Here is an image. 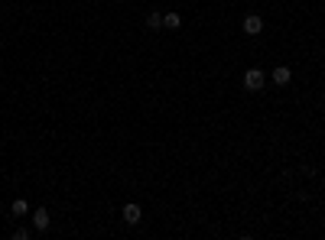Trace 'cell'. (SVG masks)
<instances>
[{
    "instance_id": "6da1fadb",
    "label": "cell",
    "mask_w": 325,
    "mask_h": 240,
    "mask_svg": "<svg viewBox=\"0 0 325 240\" xmlns=\"http://www.w3.org/2000/svg\"><path fill=\"white\" fill-rule=\"evenodd\" d=\"M263 85H267V75H263L260 69H250L247 75H244V88H247V91H260Z\"/></svg>"
},
{
    "instance_id": "7a4b0ae2",
    "label": "cell",
    "mask_w": 325,
    "mask_h": 240,
    "mask_svg": "<svg viewBox=\"0 0 325 240\" xmlns=\"http://www.w3.org/2000/svg\"><path fill=\"white\" fill-rule=\"evenodd\" d=\"M263 30V20L257 13H250V16H244V33H247V36H257V33Z\"/></svg>"
},
{
    "instance_id": "3957f363",
    "label": "cell",
    "mask_w": 325,
    "mask_h": 240,
    "mask_svg": "<svg viewBox=\"0 0 325 240\" xmlns=\"http://www.w3.org/2000/svg\"><path fill=\"white\" fill-rule=\"evenodd\" d=\"M33 227H36V231H46V227H49V211L46 208L33 211Z\"/></svg>"
},
{
    "instance_id": "277c9868",
    "label": "cell",
    "mask_w": 325,
    "mask_h": 240,
    "mask_svg": "<svg viewBox=\"0 0 325 240\" xmlns=\"http://www.w3.org/2000/svg\"><path fill=\"white\" fill-rule=\"evenodd\" d=\"M140 217H143V211H140V205H127V208H124V221H127V224H140Z\"/></svg>"
},
{
    "instance_id": "5b68a950",
    "label": "cell",
    "mask_w": 325,
    "mask_h": 240,
    "mask_svg": "<svg viewBox=\"0 0 325 240\" xmlns=\"http://www.w3.org/2000/svg\"><path fill=\"white\" fill-rule=\"evenodd\" d=\"M289 78H293V71H289L286 65H280V69H273V85H289Z\"/></svg>"
},
{
    "instance_id": "8992f818",
    "label": "cell",
    "mask_w": 325,
    "mask_h": 240,
    "mask_svg": "<svg viewBox=\"0 0 325 240\" xmlns=\"http://www.w3.org/2000/svg\"><path fill=\"white\" fill-rule=\"evenodd\" d=\"M162 26H166V30H179V26H182V16L179 13H162Z\"/></svg>"
},
{
    "instance_id": "52a82bcc",
    "label": "cell",
    "mask_w": 325,
    "mask_h": 240,
    "mask_svg": "<svg viewBox=\"0 0 325 240\" xmlns=\"http://www.w3.org/2000/svg\"><path fill=\"white\" fill-rule=\"evenodd\" d=\"M10 211H13V214H16V217H23V214H26V211H30V205H26V202H23V198H16V202H13V205H10Z\"/></svg>"
},
{
    "instance_id": "ba28073f",
    "label": "cell",
    "mask_w": 325,
    "mask_h": 240,
    "mask_svg": "<svg viewBox=\"0 0 325 240\" xmlns=\"http://www.w3.org/2000/svg\"><path fill=\"white\" fill-rule=\"evenodd\" d=\"M147 26H150V30H160V26H162V13H150L147 16Z\"/></svg>"
},
{
    "instance_id": "9c48e42d",
    "label": "cell",
    "mask_w": 325,
    "mask_h": 240,
    "mask_svg": "<svg viewBox=\"0 0 325 240\" xmlns=\"http://www.w3.org/2000/svg\"><path fill=\"white\" fill-rule=\"evenodd\" d=\"M13 237H16V240H26V237H30V231H26V227H16Z\"/></svg>"
}]
</instances>
